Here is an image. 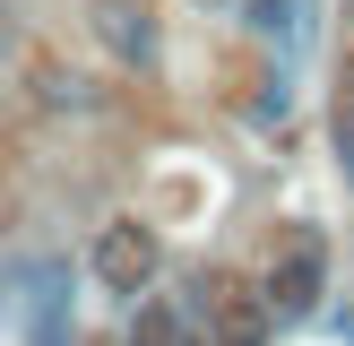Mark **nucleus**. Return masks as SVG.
<instances>
[{
  "instance_id": "obj_1",
  "label": "nucleus",
  "mask_w": 354,
  "mask_h": 346,
  "mask_svg": "<svg viewBox=\"0 0 354 346\" xmlns=\"http://www.w3.org/2000/svg\"><path fill=\"white\" fill-rule=\"evenodd\" d=\"M320 294H328V234L320 225H294V234L277 242L268 277H259V311H268V320H311Z\"/></svg>"
},
{
  "instance_id": "obj_6",
  "label": "nucleus",
  "mask_w": 354,
  "mask_h": 346,
  "mask_svg": "<svg viewBox=\"0 0 354 346\" xmlns=\"http://www.w3.org/2000/svg\"><path fill=\"white\" fill-rule=\"evenodd\" d=\"M268 329H277V320L251 303V311H234V320H225V346H268Z\"/></svg>"
},
{
  "instance_id": "obj_2",
  "label": "nucleus",
  "mask_w": 354,
  "mask_h": 346,
  "mask_svg": "<svg viewBox=\"0 0 354 346\" xmlns=\"http://www.w3.org/2000/svg\"><path fill=\"white\" fill-rule=\"evenodd\" d=\"M156 268H165V242H156L138 217L95 225V286L113 294V303H138V294L156 286Z\"/></svg>"
},
{
  "instance_id": "obj_3",
  "label": "nucleus",
  "mask_w": 354,
  "mask_h": 346,
  "mask_svg": "<svg viewBox=\"0 0 354 346\" xmlns=\"http://www.w3.org/2000/svg\"><path fill=\"white\" fill-rule=\"evenodd\" d=\"M95 44L113 52V61H130V69H147L156 61V26H147V9H138V0H95Z\"/></svg>"
},
{
  "instance_id": "obj_5",
  "label": "nucleus",
  "mask_w": 354,
  "mask_h": 346,
  "mask_svg": "<svg viewBox=\"0 0 354 346\" xmlns=\"http://www.w3.org/2000/svg\"><path fill=\"white\" fill-rule=\"evenodd\" d=\"M242 17H251V35H268V44H286V35H294V0H251Z\"/></svg>"
},
{
  "instance_id": "obj_7",
  "label": "nucleus",
  "mask_w": 354,
  "mask_h": 346,
  "mask_svg": "<svg viewBox=\"0 0 354 346\" xmlns=\"http://www.w3.org/2000/svg\"><path fill=\"white\" fill-rule=\"evenodd\" d=\"M328 130H337V156H346V173H354V95L337 104V121H328Z\"/></svg>"
},
{
  "instance_id": "obj_4",
  "label": "nucleus",
  "mask_w": 354,
  "mask_h": 346,
  "mask_svg": "<svg viewBox=\"0 0 354 346\" xmlns=\"http://www.w3.org/2000/svg\"><path fill=\"white\" fill-rule=\"evenodd\" d=\"M130 346H182V311H173V303H147L130 320Z\"/></svg>"
}]
</instances>
